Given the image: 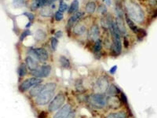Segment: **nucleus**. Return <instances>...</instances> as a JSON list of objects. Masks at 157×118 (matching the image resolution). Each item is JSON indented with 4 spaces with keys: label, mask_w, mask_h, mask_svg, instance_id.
I'll return each mask as SVG.
<instances>
[{
    "label": "nucleus",
    "mask_w": 157,
    "mask_h": 118,
    "mask_svg": "<svg viewBox=\"0 0 157 118\" xmlns=\"http://www.w3.org/2000/svg\"><path fill=\"white\" fill-rule=\"evenodd\" d=\"M55 36H56V37H57V38L61 37V36H62V32H61V31H58V32H56Z\"/></svg>",
    "instance_id": "a19ab883"
},
{
    "label": "nucleus",
    "mask_w": 157,
    "mask_h": 118,
    "mask_svg": "<svg viewBox=\"0 0 157 118\" xmlns=\"http://www.w3.org/2000/svg\"><path fill=\"white\" fill-rule=\"evenodd\" d=\"M98 12L100 13L101 15H105L107 13V8L104 4H101L98 8Z\"/></svg>",
    "instance_id": "c756f323"
},
{
    "label": "nucleus",
    "mask_w": 157,
    "mask_h": 118,
    "mask_svg": "<svg viewBox=\"0 0 157 118\" xmlns=\"http://www.w3.org/2000/svg\"><path fill=\"white\" fill-rule=\"evenodd\" d=\"M46 36H47L46 32L44 31L41 30V29H39L36 32V38L37 40H43L46 38Z\"/></svg>",
    "instance_id": "a878e982"
},
{
    "label": "nucleus",
    "mask_w": 157,
    "mask_h": 118,
    "mask_svg": "<svg viewBox=\"0 0 157 118\" xmlns=\"http://www.w3.org/2000/svg\"><path fill=\"white\" fill-rule=\"evenodd\" d=\"M86 32V26L81 23H78L73 28V33L76 36H82Z\"/></svg>",
    "instance_id": "f3484780"
},
{
    "label": "nucleus",
    "mask_w": 157,
    "mask_h": 118,
    "mask_svg": "<svg viewBox=\"0 0 157 118\" xmlns=\"http://www.w3.org/2000/svg\"><path fill=\"white\" fill-rule=\"evenodd\" d=\"M106 91H107V94L109 96H116V95H118V94L121 92L120 88H118L116 85H115V84H111V85H109V88H108V90Z\"/></svg>",
    "instance_id": "a211bd4d"
},
{
    "label": "nucleus",
    "mask_w": 157,
    "mask_h": 118,
    "mask_svg": "<svg viewBox=\"0 0 157 118\" xmlns=\"http://www.w3.org/2000/svg\"><path fill=\"white\" fill-rule=\"evenodd\" d=\"M45 84H39L38 85H36L35 87H33L32 88H31V90L29 91V95L32 98H35V97H37L38 95L40 94L42 91H43V88H44Z\"/></svg>",
    "instance_id": "dca6fc26"
},
{
    "label": "nucleus",
    "mask_w": 157,
    "mask_h": 118,
    "mask_svg": "<svg viewBox=\"0 0 157 118\" xmlns=\"http://www.w3.org/2000/svg\"><path fill=\"white\" fill-rule=\"evenodd\" d=\"M68 10V4L65 3V2L63 1V0H61V2H60V4H59V11H61V12H64V11H66Z\"/></svg>",
    "instance_id": "cd10ccee"
},
{
    "label": "nucleus",
    "mask_w": 157,
    "mask_h": 118,
    "mask_svg": "<svg viewBox=\"0 0 157 118\" xmlns=\"http://www.w3.org/2000/svg\"><path fill=\"white\" fill-rule=\"evenodd\" d=\"M51 2H55V1H57V0H50Z\"/></svg>",
    "instance_id": "37998d69"
},
{
    "label": "nucleus",
    "mask_w": 157,
    "mask_h": 118,
    "mask_svg": "<svg viewBox=\"0 0 157 118\" xmlns=\"http://www.w3.org/2000/svg\"><path fill=\"white\" fill-rule=\"evenodd\" d=\"M124 6H125V9L127 11V16L130 19L137 23L143 22L145 19V14L138 4L133 2L131 0H127L125 2Z\"/></svg>",
    "instance_id": "f03ea898"
},
{
    "label": "nucleus",
    "mask_w": 157,
    "mask_h": 118,
    "mask_svg": "<svg viewBox=\"0 0 157 118\" xmlns=\"http://www.w3.org/2000/svg\"><path fill=\"white\" fill-rule=\"evenodd\" d=\"M24 15L27 16L30 22H32V21L35 19V15L33 14H32V13H29V12L24 13Z\"/></svg>",
    "instance_id": "f704fd0d"
},
{
    "label": "nucleus",
    "mask_w": 157,
    "mask_h": 118,
    "mask_svg": "<svg viewBox=\"0 0 157 118\" xmlns=\"http://www.w3.org/2000/svg\"><path fill=\"white\" fill-rule=\"evenodd\" d=\"M48 2V0H32L30 5V9L32 10H36L39 8L49 5L50 3Z\"/></svg>",
    "instance_id": "4468645a"
},
{
    "label": "nucleus",
    "mask_w": 157,
    "mask_h": 118,
    "mask_svg": "<svg viewBox=\"0 0 157 118\" xmlns=\"http://www.w3.org/2000/svg\"><path fill=\"white\" fill-rule=\"evenodd\" d=\"M27 66H26V65L22 63V64L20 65V66L18 67L17 69V73H18V76H19L20 78H22V77H25L26 74H27Z\"/></svg>",
    "instance_id": "b1692460"
},
{
    "label": "nucleus",
    "mask_w": 157,
    "mask_h": 118,
    "mask_svg": "<svg viewBox=\"0 0 157 118\" xmlns=\"http://www.w3.org/2000/svg\"><path fill=\"white\" fill-rule=\"evenodd\" d=\"M107 105L112 109H118L121 106V101L116 96H109L107 98Z\"/></svg>",
    "instance_id": "ddd939ff"
},
{
    "label": "nucleus",
    "mask_w": 157,
    "mask_h": 118,
    "mask_svg": "<svg viewBox=\"0 0 157 118\" xmlns=\"http://www.w3.org/2000/svg\"><path fill=\"white\" fill-rule=\"evenodd\" d=\"M126 22H127V25L129 26V28H130V30L132 31L134 33L137 34V32H138V30H139V28L137 27V25H135V23L133 22L132 20L130 19V18H129L127 16H126Z\"/></svg>",
    "instance_id": "6ab92c4d"
},
{
    "label": "nucleus",
    "mask_w": 157,
    "mask_h": 118,
    "mask_svg": "<svg viewBox=\"0 0 157 118\" xmlns=\"http://www.w3.org/2000/svg\"><path fill=\"white\" fill-rule=\"evenodd\" d=\"M101 47H102V44H101V39H98V40L95 41L94 45V54H99L101 50Z\"/></svg>",
    "instance_id": "393cba45"
},
{
    "label": "nucleus",
    "mask_w": 157,
    "mask_h": 118,
    "mask_svg": "<svg viewBox=\"0 0 157 118\" xmlns=\"http://www.w3.org/2000/svg\"><path fill=\"white\" fill-rule=\"evenodd\" d=\"M123 45L126 48L129 47V40L127 39V37H124V40H123Z\"/></svg>",
    "instance_id": "58836bf2"
},
{
    "label": "nucleus",
    "mask_w": 157,
    "mask_h": 118,
    "mask_svg": "<svg viewBox=\"0 0 157 118\" xmlns=\"http://www.w3.org/2000/svg\"><path fill=\"white\" fill-rule=\"evenodd\" d=\"M83 15H84V12H82V11L75 12V14L71 15V16L70 17L69 19H68V23H67V28H68V29H71L72 26H73V25H75L78 21H79L82 17H83Z\"/></svg>",
    "instance_id": "9d476101"
},
{
    "label": "nucleus",
    "mask_w": 157,
    "mask_h": 118,
    "mask_svg": "<svg viewBox=\"0 0 157 118\" xmlns=\"http://www.w3.org/2000/svg\"><path fill=\"white\" fill-rule=\"evenodd\" d=\"M116 25L117 26V29L120 32V34L122 35H124L127 32L126 30V28H125V25H124V22H123V17H120V16H117L116 18Z\"/></svg>",
    "instance_id": "2eb2a0df"
},
{
    "label": "nucleus",
    "mask_w": 157,
    "mask_h": 118,
    "mask_svg": "<svg viewBox=\"0 0 157 118\" xmlns=\"http://www.w3.org/2000/svg\"><path fill=\"white\" fill-rule=\"evenodd\" d=\"M43 82V80L41 78H38V77H31V78L26 79L24 81H22L20 84L18 89L21 92H25V91H29V89L32 88L36 85L41 84Z\"/></svg>",
    "instance_id": "20e7f679"
},
{
    "label": "nucleus",
    "mask_w": 157,
    "mask_h": 118,
    "mask_svg": "<svg viewBox=\"0 0 157 118\" xmlns=\"http://www.w3.org/2000/svg\"><path fill=\"white\" fill-rule=\"evenodd\" d=\"M85 10H86V12L91 14H94L96 10V4L94 2H88L86 4V6H85Z\"/></svg>",
    "instance_id": "412c9836"
},
{
    "label": "nucleus",
    "mask_w": 157,
    "mask_h": 118,
    "mask_svg": "<svg viewBox=\"0 0 157 118\" xmlns=\"http://www.w3.org/2000/svg\"><path fill=\"white\" fill-rule=\"evenodd\" d=\"M120 95H121V102L125 105H127V98L126 95L123 92H120Z\"/></svg>",
    "instance_id": "c9c22d12"
},
{
    "label": "nucleus",
    "mask_w": 157,
    "mask_h": 118,
    "mask_svg": "<svg viewBox=\"0 0 157 118\" xmlns=\"http://www.w3.org/2000/svg\"><path fill=\"white\" fill-rule=\"evenodd\" d=\"M56 88H57V84L55 83H48L45 84L43 91L40 92L37 97H36L35 102L37 106H44L50 103L54 93H55Z\"/></svg>",
    "instance_id": "f257e3e1"
},
{
    "label": "nucleus",
    "mask_w": 157,
    "mask_h": 118,
    "mask_svg": "<svg viewBox=\"0 0 157 118\" xmlns=\"http://www.w3.org/2000/svg\"><path fill=\"white\" fill-rule=\"evenodd\" d=\"M107 98L105 95L101 93H96L90 95L88 97V102L91 106L96 108L102 109L107 105Z\"/></svg>",
    "instance_id": "7ed1b4c3"
},
{
    "label": "nucleus",
    "mask_w": 157,
    "mask_h": 118,
    "mask_svg": "<svg viewBox=\"0 0 157 118\" xmlns=\"http://www.w3.org/2000/svg\"><path fill=\"white\" fill-rule=\"evenodd\" d=\"M109 87V81L107 77H101L97 80L94 88L98 93H104L108 90Z\"/></svg>",
    "instance_id": "6e6552de"
},
{
    "label": "nucleus",
    "mask_w": 157,
    "mask_h": 118,
    "mask_svg": "<svg viewBox=\"0 0 157 118\" xmlns=\"http://www.w3.org/2000/svg\"><path fill=\"white\" fill-rule=\"evenodd\" d=\"M54 18H55L56 21H57V22H60V21H61V20L63 19V18H64L63 13L61 12V11H59V10L57 11V12L55 13Z\"/></svg>",
    "instance_id": "473e14b6"
},
{
    "label": "nucleus",
    "mask_w": 157,
    "mask_h": 118,
    "mask_svg": "<svg viewBox=\"0 0 157 118\" xmlns=\"http://www.w3.org/2000/svg\"><path fill=\"white\" fill-rule=\"evenodd\" d=\"M25 4V0H13V5L16 8H21L24 6Z\"/></svg>",
    "instance_id": "bb28decb"
},
{
    "label": "nucleus",
    "mask_w": 157,
    "mask_h": 118,
    "mask_svg": "<svg viewBox=\"0 0 157 118\" xmlns=\"http://www.w3.org/2000/svg\"><path fill=\"white\" fill-rule=\"evenodd\" d=\"M78 6H79L78 0H73L71 6H70V7L68 8V14H75L78 10Z\"/></svg>",
    "instance_id": "5701e85b"
},
{
    "label": "nucleus",
    "mask_w": 157,
    "mask_h": 118,
    "mask_svg": "<svg viewBox=\"0 0 157 118\" xmlns=\"http://www.w3.org/2000/svg\"><path fill=\"white\" fill-rule=\"evenodd\" d=\"M52 67L50 65H43L42 66H39L37 69L32 71L30 73L33 77L38 78H46L50 76L51 73Z\"/></svg>",
    "instance_id": "0eeeda50"
},
{
    "label": "nucleus",
    "mask_w": 157,
    "mask_h": 118,
    "mask_svg": "<svg viewBox=\"0 0 157 118\" xmlns=\"http://www.w3.org/2000/svg\"><path fill=\"white\" fill-rule=\"evenodd\" d=\"M39 118H47V113L44 111H42L39 114Z\"/></svg>",
    "instance_id": "4c0bfd02"
},
{
    "label": "nucleus",
    "mask_w": 157,
    "mask_h": 118,
    "mask_svg": "<svg viewBox=\"0 0 157 118\" xmlns=\"http://www.w3.org/2000/svg\"><path fill=\"white\" fill-rule=\"evenodd\" d=\"M146 32H145L144 29H139V30H138V32L137 33V39H139V40H141V39H143V38L145 37V36H146Z\"/></svg>",
    "instance_id": "7c9ffc66"
},
{
    "label": "nucleus",
    "mask_w": 157,
    "mask_h": 118,
    "mask_svg": "<svg viewBox=\"0 0 157 118\" xmlns=\"http://www.w3.org/2000/svg\"><path fill=\"white\" fill-rule=\"evenodd\" d=\"M59 62H60L61 66L64 69H69L71 67V63H70L69 59L64 55L60 56V57H59Z\"/></svg>",
    "instance_id": "aec40b11"
},
{
    "label": "nucleus",
    "mask_w": 157,
    "mask_h": 118,
    "mask_svg": "<svg viewBox=\"0 0 157 118\" xmlns=\"http://www.w3.org/2000/svg\"><path fill=\"white\" fill-rule=\"evenodd\" d=\"M63 1H64V0H63Z\"/></svg>",
    "instance_id": "c03bdc74"
},
{
    "label": "nucleus",
    "mask_w": 157,
    "mask_h": 118,
    "mask_svg": "<svg viewBox=\"0 0 157 118\" xmlns=\"http://www.w3.org/2000/svg\"><path fill=\"white\" fill-rule=\"evenodd\" d=\"M25 65H26L27 68L29 69L31 72L37 69L39 67V61L30 55L27 56L26 58H25Z\"/></svg>",
    "instance_id": "9b49d317"
},
{
    "label": "nucleus",
    "mask_w": 157,
    "mask_h": 118,
    "mask_svg": "<svg viewBox=\"0 0 157 118\" xmlns=\"http://www.w3.org/2000/svg\"><path fill=\"white\" fill-rule=\"evenodd\" d=\"M64 101H65V96H64V94L59 93L50 102L48 106V111L50 113H54L55 111H57L59 109L62 107L64 103Z\"/></svg>",
    "instance_id": "39448f33"
},
{
    "label": "nucleus",
    "mask_w": 157,
    "mask_h": 118,
    "mask_svg": "<svg viewBox=\"0 0 157 118\" xmlns=\"http://www.w3.org/2000/svg\"><path fill=\"white\" fill-rule=\"evenodd\" d=\"M103 2L107 6H110L112 4L111 3V0H103Z\"/></svg>",
    "instance_id": "79ce46f5"
},
{
    "label": "nucleus",
    "mask_w": 157,
    "mask_h": 118,
    "mask_svg": "<svg viewBox=\"0 0 157 118\" xmlns=\"http://www.w3.org/2000/svg\"><path fill=\"white\" fill-rule=\"evenodd\" d=\"M30 34H31L30 30L24 31V32L21 33V36H20V41H23L24 39L27 37L28 36H29Z\"/></svg>",
    "instance_id": "72a5a7b5"
},
{
    "label": "nucleus",
    "mask_w": 157,
    "mask_h": 118,
    "mask_svg": "<svg viewBox=\"0 0 157 118\" xmlns=\"http://www.w3.org/2000/svg\"><path fill=\"white\" fill-rule=\"evenodd\" d=\"M106 118H127V113L124 111H120L116 113H110Z\"/></svg>",
    "instance_id": "4be33fe9"
},
{
    "label": "nucleus",
    "mask_w": 157,
    "mask_h": 118,
    "mask_svg": "<svg viewBox=\"0 0 157 118\" xmlns=\"http://www.w3.org/2000/svg\"><path fill=\"white\" fill-rule=\"evenodd\" d=\"M99 35H100V31L98 25H93L88 32V39L90 41H96L98 39Z\"/></svg>",
    "instance_id": "f8f14e48"
},
{
    "label": "nucleus",
    "mask_w": 157,
    "mask_h": 118,
    "mask_svg": "<svg viewBox=\"0 0 157 118\" xmlns=\"http://www.w3.org/2000/svg\"><path fill=\"white\" fill-rule=\"evenodd\" d=\"M71 112V106L70 104L64 105L61 109L57 110L53 118H65Z\"/></svg>",
    "instance_id": "1a4fd4ad"
},
{
    "label": "nucleus",
    "mask_w": 157,
    "mask_h": 118,
    "mask_svg": "<svg viewBox=\"0 0 157 118\" xmlns=\"http://www.w3.org/2000/svg\"><path fill=\"white\" fill-rule=\"evenodd\" d=\"M30 54L29 55L36 59L38 61H47L49 58L48 52L46 49L43 47H38V48H33L29 51Z\"/></svg>",
    "instance_id": "423d86ee"
},
{
    "label": "nucleus",
    "mask_w": 157,
    "mask_h": 118,
    "mask_svg": "<svg viewBox=\"0 0 157 118\" xmlns=\"http://www.w3.org/2000/svg\"><path fill=\"white\" fill-rule=\"evenodd\" d=\"M50 45H51L52 49L54 50H57V45H58V39L56 37L51 38V40H50Z\"/></svg>",
    "instance_id": "c85d7f7f"
},
{
    "label": "nucleus",
    "mask_w": 157,
    "mask_h": 118,
    "mask_svg": "<svg viewBox=\"0 0 157 118\" xmlns=\"http://www.w3.org/2000/svg\"><path fill=\"white\" fill-rule=\"evenodd\" d=\"M40 14L44 17L50 16L51 14V11H50V8H43L41 12H40Z\"/></svg>",
    "instance_id": "2f4dec72"
},
{
    "label": "nucleus",
    "mask_w": 157,
    "mask_h": 118,
    "mask_svg": "<svg viewBox=\"0 0 157 118\" xmlns=\"http://www.w3.org/2000/svg\"><path fill=\"white\" fill-rule=\"evenodd\" d=\"M117 69H118L117 65H114V66H113L112 68L110 69H109V73H111L112 75L115 74L116 73V70H117Z\"/></svg>",
    "instance_id": "e433bc0d"
},
{
    "label": "nucleus",
    "mask_w": 157,
    "mask_h": 118,
    "mask_svg": "<svg viewBox=\"0 0 157 118\" xmlns=\"http://www.w3.org/2000/svg\"><path fill=\"white\" fill-rule=\"evenodd\" d=\"M75 111H73V112H71V113H70L65 118H75Z\"/></svg>",
    "instance_id": "ea45409f"
}]
</instances>
